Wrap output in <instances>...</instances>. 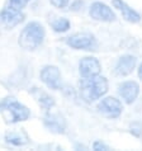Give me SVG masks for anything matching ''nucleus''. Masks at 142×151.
I'll use <instances>...</instances> for the list:
<instances>
[{
  "instance_id": "nucleus-4",
  "label": "nucleus",
  "mask_w": 142,
  "mask_h": 151,
  "mask_svg": "<svg viewBox=\"0 0 142 151\" xmlns=\"http://www.w3.org/2000/svg\"><path fill=\"white\" fill-rule=\"evenodd\" d=\"M65 45L75 51L95 52L99 48L98 38L90 32H75L72 35L65 37Z\"/></svg>"
},
{
  "instance_id": "nucleus-12",
  "label": "nucleus",
  "mask_w": 142,
  "mask_h": 151,
  "mask_svg": "<svg viewBox=\"0 0 142 151\" xmlns=\"http://www.w3.org/2000/svg\"><path fill=\"white\" fill-rule=\"evenodd\" d=\"M28 93L33 99H34L37 106H38L43 112L52 111L53 108L56 107L55 96L51 95V93L47 91L46 89H43V88L37 86V85H32V86L28 88Z\"/></svg>"
},
{
  "instance_id": "nucleus-24",
  "label": "nucleus",
  "mask_w": 142,
  "mask_h": 151,
  "mask_svg": "<svg viewBox=\"0 0 142 151\" xmlns=\"http://www.w3.org/2000/svg\"><path fill=\"white\" fill-rule=\"evenodd\" d=\"M137 76H138V79L142 81V61L138 64V66H137Z\"/></svg>"
},
{
  "instance_id": "nucleus-5",
  "label": "nucleus",
  "mask_w": 142,
  "mask_h": 151,
  "mask_svg": "<svg viewBox=\"0 0 142 151\" xmlns=\"http://www.w3.org/2000/svg\"><path fill=\"white\" fill-rule=\"evenodd\" d=\"M98 114L107 119H117L122 116L124 111V103L120 100L119 96L104 95L97 102L95 106Z\"/></svg>"
},
{
  "instance_id": "nucleus-6",
  "label": "nucleus",
  "mask_w": 142,
  "mask_h": 151,
  "mask_svg": "<svg viewBox=\"0 0 142 151\" xmlns=\"http://www.w3.org/2000/svg\"><path fill=\"white\" fill-rule=\"evenodd\" d=\"M42 124L52 135H66L69 129L67 119L60 112H44L42 116Z\"/></svg>"
},
{
  "instance_id": "nucleus-19",
  "label": "nucleus",
  "mask_w": 142,
  "mask_h": 151,
  "mask_svg": "<svg viewBox=\"0 0 142 151\" xmlns=\"http://www.w3.org/2000/svg\"><path fill=\"white\" fill-rule=\"evenodd\" d=\"M85 8H86L85 0H71L67 9H69V12H71V13H80V12H82Z\"/></svg>"
},
{
  "instance_id": "nucleus-10",
  "label": "nucleus",
  "mask_w": 142,
  "mask_h": 151,
  "mask_svg": "<svg viewBox=\"0 0 142 151\" xmlns=\"http://www.w3.org/2000/svg\"><path fill=\"white\" fill-rule=\"evenodd\" d=\"M26 20V14L22 9H18L10 4H6L0 10V23L8 29H13L20 26Z\"/></svg>"
},
{
  "instance_id": "nucleus-18",
  "label": "nucleus",
  "mask_w": 142,
  "mask_h": 151,
  "mask_svg": "<svg viewBox=\"0 0 142 151\" xmlns=\"http://www.w3.org/2000/svg\"><path fill=\"white\" fill-rule=\"evenodd\" d=\"M128 132L131 133L133 137L142 138V121L136 119V121L129 122V124H128Z\"/></svg>"
},
{
  "instance_id": "nucleus-23",
  "label": "nucleus",
  "mask_w": 142,
  "mask_h": 151,
  "mask_svg": "<svg viewBox=\"0 0 142 151\" xmlns=\"http://www.w3.org/2000/svg\"><path fill=\"white\" fill-rule=\"evenodd\" d=\"M49 4L53 6V8H56V9H66V8L69 6V4L71 0H48Z\"/></svg>"
},
{
  "instance_id": "nucleus-8",
  "label": "nucleus",
  "mask_w": 142,
  "mask_h": 151,
  "mask_svg": "<svg viewBox=\"0 0 142 151\" xmlns=\"http://www.w3.org/2000/svg\"><path fill=\"white\" fill-rule=\"evenodd\" d=\"M87 14L93 20H97L100 23H114L118 17H117L115 10L108 4L97 0L93 1L87 8Z\"/></svg>"
},
{
  "instance_id": "nucleus-9",
  "label": "nucleus",
  "mask_w": 142,
  "mask_h": 151,
  "mask_svg": "<svg viewBox=\"0 0 142 151\" xmlns=\"http://www.w3.org/2000/svg\"><path fill=\"white\" fill-rule=\"evenodd\" d=\"M138 58L132 53H123L115 60L113 65V75L117 78H127L137 70Z\"/></svg>"
},
{
  "instance_id": "nucleus-13",
  "label": "nucleus",
  "mask_w": 142,
  "mask_h": 151,
  "mask_svg": "<svg viewBox=\"0 0 142 151\" xmlns=\"http://www.w3.org/2000/svg\"><path fill=\"white\" fill-rule=\"evenodd\" d=\"M77 71L80 78H93L102 74V62L95 56L87 55L79 60Z\"/></svg>"
},
{
  "instance_id": "nucleus-15",
  "label": "nucleus",
  "mask_w": 142,
  "mask_h": 151,
  "mask_svg": "<svg viewBox=\"0 0 142 151\" xmlns=\"http://www.w3.org/2000/svg\"><path fill=\"white\" fill-rule=\"evenodd\" d=\"M112 5L120 14V17L128 23L137 24L142 20V15L124 0H112Z\"/></svg>"
},
{
  "instance_id": "nucleus-21",
  "label": "nucleus",
  "mask_w": 142,
  "mask_h": 151,
  "mask_svg": "<svg viewBox=\"0 0 142 151\" xmlns=\"http://www.w3.org/2000/svg\"><path fill=\"white\" fill-rule=\"evenodd\" d=\"M91 149L94 151H109L112 150L110 146L107 144V142H104L103 140H95L93 142V145H91Z\"/></svg>"
},
{
  "instance_id": "nucleus-20",
  "label": "nucleus",
  "mask_w": 142,
  "mask_h": 151,
  "mask_svg": "<svg viewBox=\"0 0 142 151\" xmlns=\"http://www.w3.org/2000/svg\"><path fill=\"white\" fill-rule=\"evenodd\" d=\"M61 91L64 93V95L66 96V98H69L70 100L71 99L75 100V99L79 98V91H77V89H75V88L69 85V84H64L62 88H61Z\"/></svg>"
},
{
  "instance_id": "nucleus-7",
  "label": "nucleus",
  "mask_w": 142,
  "mask_h": 151,
  "mask_svg": "<svg viewBox=\"0 0 142 151\" xmlns=\"http://www.w3.org/2000/svg\"><path fill=\"white\" fill-rule=\"evenodd\" d=\"M39 80L43 85L49 90H61L62 85H64V80H62V74L58 66L46 64L39 70Z\"/></svg>"
},
{
  "instance_id": "nucleus-2",
  "label": "nucleus",
  "mask_w": 142,
  "mask_h": 151,
  "mask_svg": "<svg viewBox=\"0 0 142 151\" xmlns=\"http://www.w3.org/2000/svg\"><path fill=\"white\" fill-rule=\"evenodd\" d=\"M46 36L47 32L43 24L38 20H31L20 31L18 36V45L23 51L36 52L43 46Z\"/></svg>"
},
{
  "instance_id": "nucleus-17",
  "label": "nucleus",
  "mask_w": 142,
  "mask_h": 151,
  "mask_svg": "<svg viewBox=\"0 0 142 151\" xmlns=\"http://www.w3.org/2000/svg\"><path fill=\"white\" fill-rule=\"evenodd\" d=\"M27 69L28 68H23V66H20L19 69H16L13 73V75L8 79V80H9V85L14 86V88H20V86L26 85L27 81H28V78H29Z\"/></svg>"
},
{
  "instance_id": "nucleus-1",
  "label": "nucleus",
  "mask_w": 142,
  "mask_h": 151,
  "mask_svg": "<svg viewBox=\"0 0 142 151\" xmlns=\"http://www.w3.org/2000/svg\"><path fill=\"white\" fill-rule=\"evenodd\" d=\"M108 90L109 81L102 74L93 78H80L77 83L79 98L85 104L97 103L100 98L108 94Z\"/></svg>"
},
{
  "instance_id": "nucleus-22",
  "label": "nucleus",
  "mask_w": 142,
  "mask_h": 151,
  "mask_svg": "<svg viewBox=\"0 0 142 151\" xmlns=\"http://www.w3.org/2000/svg\"><path fill=\"white\" fill-rule=\"evenodd\" d=\"M33 0H8V4H10V5H13L15 8H18V9H24V8H27L29 4H31Z\"/></svg>"
},
{
  "instance_id": "nucleus-14",
  "label": "nucleus",
  "mask_w": 142,
  "mask_h": 151,
  "mask_svg": "<svg viewBox=\"0 0 142 151\" xmlns=\"http://www.w3.org/2000/svg\"><path fill=\"white\" fill-rule=\"evenodd\" d=\"M4 142L11 147H26L31 144V137L24 128L8 129L4 133Z\"/></svg>"
},
{
  "instance_id": "nucleus-3",
  "label": "nucleus",
  "mask_w": 142,
  "mask_h": 151,
  "mask_svg": "<svg viewBox=\"0 0 142 151\" xmlns=\"http://www.w3.org/2000/svg\"><path fill=\"white\" fill-rule=\"evenodd\" d=\"M0 114L8 124H18L31 119L32 111L13 95L0 99Z\"/></svg>"
},
{
  "instance_id": "nucleus-16",
  "label": "nucleus",
  "mask_w": 142,
  "mask_h": 151,
  "mask_svg": "<svg viewBox=\"0 0 142 151\" xmlns=\"http://www.w3.org/2000/svg\"><path fill=\"white\" fill-rule=\"evenodd\" d=\"M48 23L51 29L57 35H64L71 29V22L66 17H52L48 20Z\"/></svg>"
},
{
  "instance_id": "nucleus-11",
  "label": "nucleus",
  "mask_w": 142,
  "mask_h": 151,
  "mask_svg": "<svg viewBox=\"0 0 142 151\" xmlns=\"http://www.w3.org/2000/svg\"><path fill=\"white\" fill-rule=\"evenodd\" d=\"M140 91V84L136 80H123L117 85V95L127 106H132L138 99Z\"/></svg>"
}]
</instances>
